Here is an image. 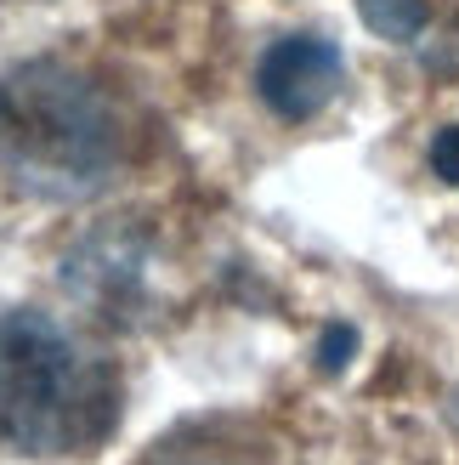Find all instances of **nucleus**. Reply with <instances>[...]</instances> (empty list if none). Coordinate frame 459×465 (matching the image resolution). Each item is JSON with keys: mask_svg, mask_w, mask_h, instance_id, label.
<instances>
[{"mask_svg": "<svg viewBox=\"0 0 459 465\" xmlns=\"http://www.w3.org/2000/svg\"><path fill=\"white\" fill-rule=\"evenodd\" d=\"M120 171V114L80 68L34 57L0 74V176L23 199L80 204Z\"/></svg>", "mask_w": 459, "mask_h": 465, "instance_id": "nucleus-1", "label": "nucleus"}, {"mask_svg": "<svg viewBox=\"0 0 459 465\" xmlns=\"http://www.w3.org/2000/svg\"><path fill=\"white\" fill-rule=\"evenodd\" d=\"M120 420V375L45 312L0 318V449L91 454Z\"/></svg>", "mask_w": 459, "mask_h": 465, "instance_id": "nucleus-2", "label": "nucleus"}, {"mask_svg": "<svg viewBox=\"0 0 459 465\" xmlns=\"http://www.w3.org/2000/svg\"><path fill=\"white\" fill-rule=\"evenodd\" d=\"M63 290L108 323H142L153 312V239L142 227H97L63 255Z\"/></svg>", "mask_w": 459, "mask_h": 465, "instance_id": "nucleus-3", "label": "nucleus"}, {"mask_svg": "<svg viewBox=\"0 0 459 465\" xmlns=\"http://www.w3.org/2000/svg\"><path fill=\"white\" fill-rule=\"evenodd\" d=\"M340 45L335 40H317V35H284L272 40L261 63H256V91L261 103L278 114V120H312L324 114L340 91Z\"/></svg>", "mask_w": 459, "mask_h": 465, "instance_id": "nucleus-4", "label": "nucleus"}, {"mask_svg": "<svg viewBox=\"0 0 459 465\" xmlns=\"http://www.w3.org/2000/svg\"><path fill=\"white\" fill-rule=\"evenodd\" d=\"M357 17L369 23L380 40H415L431 23V6L425 0H357Z\"/></svg>", "mask_w": 459, "mask_h": 465, "instance_id": "nucleus-5", "label": "nucleus"}, {"mask_svg": "<svg viewBox=\"0 0 459 465\" xmlns=\"http://www.w3.org/2000/svg\"><path fill=\"white\" fill-rule=\"evenodd\" d=\"M352 352H357V330H352V323H329L324 341H317V363H324L329 375H335V369H347V363H352Z\"/></svg>", "mask_w": 459, "mask_h": 465, "instance_id": "nucleus-6", "label": "nucleus"}, {"mask_svg": "<svg viewBox=\"0 0 459 465\" xmlns=\"http://www.w3.org/2000/svg\"><path fill=\"white\" fill-rule=\"evenodd\" d=\"M431 171H437L443 182H454V188H459V125L437 131V143H431Z\"/></svg>", "mask_w": 459, "mask_h": 465, "instance_id": "nucleus-7", "label": "nucleus"}]
</instances>
